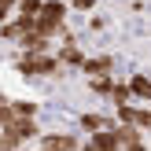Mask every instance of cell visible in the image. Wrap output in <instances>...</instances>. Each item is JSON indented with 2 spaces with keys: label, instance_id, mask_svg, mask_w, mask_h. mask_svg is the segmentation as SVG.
<instances>
[{
  "label": "cell",
  "instance_id": "1",
  "mask_svg": "<svg viewBox=\"0 0 151 151\" xmlns=\"http://www.w3.org/2000/svg\"><path fill=\"white\" fill-rule=\"evenodd\" d=\"M15 70H19L22 78H48V74L63 78L66 66L59 63V55H52V52H26V55L15 63Z\"/></svg>",
  "mask_w": 151,
  "mask_h": 151
},
{
  "label": "cell",
  "instance_id": "2",
  "mask_svg": "<svg viewBox=\"0 0 151 151\" xmlns=\"http://www.w3.org/2000/svg\"><path fill=\"white\" fill-rule=\"evenodd\" d=\"M55 55H59V63H63L66 70H81V63L88 59L85 52L78 48V41H74V33H70V37H63V44H59V52H55Z\"/></svg>",
  "mask_w": 151,
  "mask_h": 151
},
{
  "label": "cell",
  "instance_id": "3",
  "mask_svg": "<svg viewBox=\"0 0 151 151\" xmlns=\"http://www.w3.org/2000/svg\"><path fill=\"white\" fill-rule=\"evenodd\" d=\"M41 147H48V151H81L78 137H70V133H41Z\"/></svg>",
  "mask_w": 151,
  "mask_h": 151
},
{
  "label": "cell",
  "instance_id": "4",
  "mask_svg": "<svg viewBox=\"0 0 151 151\" xmlns=\"http://www.w3.org/2000/svg\"><path fill=\"white\" fill-rule=\"evenodd\" d=\"M4 133H11L19 144H29V140H37V137H41V129H37V122H33V118H19V122H15V125H7Z\"/></svg>",
  "mask_w": 151,
  "mask_h": 151
},
{
  "label": "cell",
  "instance_id": "5",
  "mask_svg": "<svg viewBox=\"0 0 151 151\" xmlns=\"http://www.w3.org/2000/svg\"><path fill=\"white\" fill-rule=\"evenodd\" d=\"M96 151H125L122 144V137H118L114 129H100V133H92V140H88Z\"/></svg>",
  "mask_w": 151,
  "mask_h": 151
},
{
  "label": "cell",
  "instance_id": "6",
  "mask_svg": "<svg viewBox=\"0 0 151 151\" xmlns=\"http://www.w3.org/2000/svg\"><path fill=\"white\" fill-rule=\"evenodd\" d=\"M81 74H92V78L114 74V55H88L85 63H81Z\"/></svg>",
  "mask_w": 151,
  "mask_h": 151
},
{
  "label": "cell",
  "instance_id": "7",
  "mask_svg": "<svg viewBox=\"0 0 151 151\" xmlns=\"http://www.w3.org/2000/svg\"><path fill=\"white\" fill-rule=\"evenodd\" d=\"M19 44H22V52H52V37L41 33V29H26Z\"/></svg>",
  "mask_w": 151,
  "mask_h": 151
},
{
  "label": "cell",
  "instance_id": "8",
  "mask_svg": "<svg viewBox=\"0 0 151 151\" xmlns=\"http://www.w3.org/2000/svg\"><path fill=\"white\" fill-rule=\"evenodd\" d=\"M129 88H133L137 100L151 103V78H147V74H133V78H129Z\"/></svg>",
  "mask_w": 151,
  "mask_h": 151
},
{
  "label": "cell",
  "instance_id": "9",
  "mask_svg": "<svg viewBox=\"0 0 151 151\" xmlns=\"http://www.w3.org/2000/svg\"><path fill=\"white\" fill-rule=\"evenodd\" d=\"M66 11H70V4H63V0H44V19H55V22H63L66 19Z\"/></svg>",
  "mask_w": 151,
  "mask_h": 151
},
{
  "label": "cell",
  "instance_id": "10",
  "mask_svg": "<svg viewBox=\"0 0 151 151\" xmlns=\"http://www.w3.org/2000/svg\"><path fill=\"white\" fill-rule=\"evenodd\" d=\"M137 96H133V88L129 85H122V81H114V88H111V103L114 107H122V103H133Z\"/></svg>",
  "mask_w": 151,
  "mask_h": 151
},
{
  "label": "cell",
  "instance_id": "11",
  "mask_svg": "<svg viewBox=\"0 0 151 151\" xmlns=\"http://www.w3.org/2000/svg\"><path fill=\"white\" fill-rule=\"evenodd\" d=\"M22 33H26V26H22L19 19H15V22H4V26H0V37H4V41H22Z\"/></svg>",
  "mask_w": 151,
  "mask_h": 151
},
{
  "label": "cell",
  "instance_id": "12",
  "mask_svg": "<svg viewBox=\"0 0 151 151\" xmlns=\"http://www.w3.org/2000/svg\"><path fill=\"white\" fill-rule=\"evenodd\" d=\"M81 129L85 133H100V129H107V118L103 114H81Z\"/></svg>",
  "mask_w": 151,
  "mask_h": 151
},
{
  "label": "cell",
  "instance_id": "13",
  "mask_svg": "<svg viewBox=\"0 0 151 151\" xmlns=\"http://www.w3.org/2000/svg\"><path fill=\"white\" fill-rule=\"evenodd\" d=\"M111 88H114V74H100V78H92V92L111 96Z\"/></svg>",
  "mask_w": 151,
  "mask_h": 151
},
{
  "label": "cell",
  "instance_id": "14",
  "mask_svg": "<svg viewBox=\"0 0 151 151\" xmlns=\"http://www.w3.org/2000/svg\"><path fill=\"white\" fill-rule=\"evenodd\" d=\"M15 111L22 118H37V103H29V100H15Z\"/></svg>",
  "mask_w": 151,
  "mask_h": 151
},
{
  "label": "cell",
  "instance_id": "15",
  "mask_svg": "<svg viewBox=\"0 0 151 151\" xmlns=\"http://www.w3.org/2000/svg\"><path fill=\"white\" fill-rule=\"evenodd\" d=\"M70 7H74V11H92L96 0H70Z\"/></svg>",
  "mask_w": 151,
  "mask_h": 151
},
{
  "label": "cell",
  "instance_id": "16",
  "mask_svg": "<svg viewBox=\"0 0 151 151\" xmlns=\"http://www.w3.org/2000/svg\"><path fill=\"white\" fill-rule=\"evenodd\" d=\"M125 151H147V144H144V140H137V144H129Z\"/></svg>",
  "mask_w": 151,
  "mask_h": 151
},
{
  "label": "cell",
  "instance_id": "17",
  "mask_svg": "<svg viewBox=\"0 0 151 151\" xmlns=\"http://www.w3.org/2000/svg\"><path fill=\"white\" fill-rule=\"evenodd\" d=\"M0 7H7V11H15V7H19V0H0Z\"/></svg>",
  "mask_w": 151,
  "mask_h": 151
},
{
  "label": "cell",
  "instance_id": "18",
  "mask_svg": "<svg viewBox=\"0 0 151 151\" xmlns=\"http://www.w3.org/2000/svg\"><path fill=\"white\" fill-rule=\"evenodd\" d=\"M7 15H11V11H7V7H0V22H4V19H7Z\"/></svg>",
  "mask_w": 151,
  "mask_h": 151
},
{
  "label": "cell",
  "instance_id": "19",
  "mask_svg": "<svg viewBox=\"0 0 151 151\" xmlns=\"http://www.w3.org/2000/svg\"><path fill=\"white\" fill-rule=\"evenodd\" d=\"M81 151H96V147H92V144H85V147H81Z\"/></svg>",
  "mask_w": 151,
  "mask_h": 151
},
{
  "label": "cell",
  "instance_id": "20",
  "mask_svg": "<svg viewBox=\"0 0 151 151\" xmlns=\"http://www.w3.org/2000/svg\"><path fill=\"white\" fill-rule=\"evenodd\" d=\"M0 103H4V92H0Z\"/></svg>",
  "mask_w": 151,
  "mask_h": 151
}]
</instances>
